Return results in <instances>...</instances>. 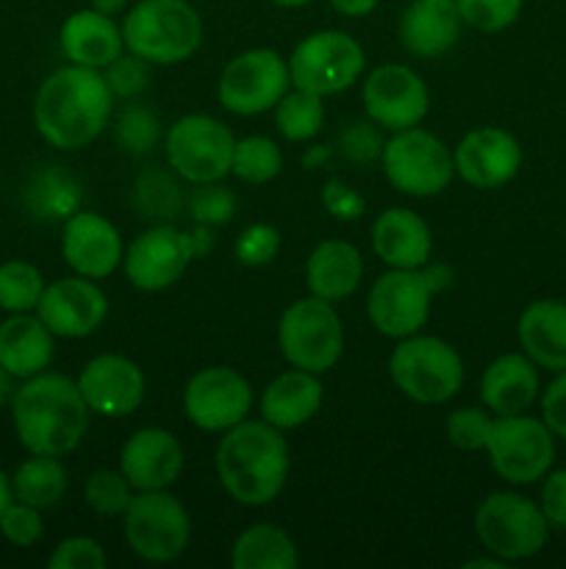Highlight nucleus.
<instances>
[{"label":"nucleus","instance_id":"cd10ccee","mask_svg":"<svg viewBox=\"0 0 566 569\" xmlns=\"http://www.w3.org/2000/svg\"><path fill=\"white\" fill-rule=\"evenodd\" d=\"M53 361V333L37 315H9L0 322V367L17 381L39 376Z\"/></svg>","mask_w":566,"mask_h":569},{"label":"nucleus","instance_id":"f257e3e1","mask_svg":"<svg viewBox=\"0 0 566 569\" xmlns=\"http://www.w3.org/2000/svg\"><path fill=\"white\" fill-rule=\"evenodd\" d=\"M111 94L103 72L70 64L50 72L33 100L39 137L59 150H81L103 133L111 117Z\"/></svg>","mask_w":566,"mask_h":569},{"label":"nucleus","instance_id":"7c9ffc66","mask_svg":"<svg viewBox=\"0 0 566 569\" xmlns=\"http://www.w3.org/2000/svg\"><path fill=\"white\" fill-rule=\"evenodd\" d=\"M300 565L297 545L283 528L259 522L236 537L231 548L233 569H294Z\"/></svg>","mask_w":566,"mask_h":569},{"label":"nucleus","instance_id":"9d476101","mask_svg":"<svg viewBox=\"0 0 566 569\" xmlns=\"http://www.w3.org/2000/svg\"><path fill=\"white\" fill-rule=\"evenodd\" d=\"M381 161L386 181L408 198H433L455 178L447 144L420 126L394 131V137L383 144Z\"/></svg>","mask_w":566,"mask_h":569},{"label":"nucleus","instance_id":"0eeeda50","mask_svg":"<svg viewBox=\"0 0 566 569\" xmlns=\"http://www.w3.org/2000/svg\"><path fill=\"white\" fill-rule=\"evenodd\" d=\"M388 376L408 400L438 406L453 400L464 383L458 350L438 337H405L388 356Z\"/></svg>","mask_w":566,"mask_h":569},{"label":"nucleus","instance_id":"8fccbe9b","mask_svg":"<svg viewBox=\"0 0 566 569\" xmlns=\"http://www.w3.org/2000/svg\"><path fill=\"white\" fill-rule=\"evenodd\" d=\"M542 481V515L547 517L549 528L566 531V470L547 472Z\"/></svg>","mask_w":566,"mask_h":569},{"label":"nucleus","instance_id":"39448f33","mask_svg":"<svg viewBox=\"0 0 566 569\" xmlns=\"http://www.w3.org/2000/svg\"><path fill=\"white\" fill-rule=\"evenodd\" d=\"M453 283V267H411V270L383 272L370 289L366 315L372 326L388 339H405L422 331L431 317V298Z\"/></svg>","mask_w":566,"mask_h":569},{"label":"nucleus","instance_id":"393cba45","mask_svg":"<svg viewBox=\"0 0 566 569\" xmlns=\"http://www.w3.org/2000/svg\"><path fill=\"white\" fill-rule=\"evenodd\" d=\"M372 248L394 270L425 267L433 253L431 228L416 211L386 209L372 222Z\"/></svg>","mask_w":566,"mask_h":569},{"label":"nucleus","instance_id":"2f4dec72","mask_svg":"<svg viewBox=\"0 0 566 569\" xmlns=\"http://www.w3.org/2000/svg\"><path fill=\"white\" fill-rule=\"evenodd\" d=\"M28 209L42 220H70L83 209V187L64 167H44L28 183Z\"/></svg>","mask_w":566,"mask_h":569},{"label":"nucleus","instance_id":"de8ad7c7","mask_svg":"<svg viewBox=\"0 0 566 569\" xmlns=\"http://www.w3.org/2000/svg\"><path fill=\"white\" fill-rule=\"evenodd\" d=\"M109 565L105 550L89 537H70L59 542L50 553V569H103Z\"/></svg>","mask_w":566,"mask_h":569},{"label":"nucleus","instance_id":"473e14b6","mask_svg":"<svg viewBox=\"0 0 566 569\" xmlns=\"http://www.w3.org/2000/svg\"><path fill=\"white\" fill-rule=\"evenodd\" d=\"M11 487H14V500H22L39 511L53 509L67 492V470L59 456L31 453V459L22 461L11 476Z\"/></svg>","mask_w":566,"mask_h":569},{"label":"nucleus","instance_id":"dca6fc26","mask_svg":"<svg viewBox=\"0 0 566 569\" xmlns=\"http://www.w3.org/2000/svg\"><path fill=\"white\" fill-rule=\"evenodd\" d=\"M253 389L242 372L231 367H205L194 372L183 389V415L200 431H228L247 420Z\"/></svg>","mask_w":566,"mask_h":569},{"label":"nucleus","instance_id":"9b49d317","mask_svg":"<svg viewBox=\"0 0 566 569\" xmlns=\"http://www.w3.org/2000/svg\"><path fill=\"white\" fill-rule=\"evenodd\" d=\"M125 542L139 559L166 565L175 561L192 539V522L186 509L166 489L133 495L131 506L122 515Z\"/></svg>","mask_w":566,"mask_h":569},{"label":"nucleus","instance_id":"5fc2aeb1","mask_svg":"<svg viewBox=\"0 0 566 569\" xmlns=\"http://www.w3.org/2000/svg\"><path fill=\"white\" fill-rule=\"evenodd\" d=\"M92 9L100 11V14L117 17L128 9V0H92Z\"/></svg>","mask_w":566,"mask_h":569},{"label":"nucleus","instance_id":"aec40b11","mask_svg":"<svg viewBox=\"0 0 566 569\" xmlns=\"http://www.w3.org/2000/svg\"><path fill=\"white\" fill-rule=\"evenodd\" d=\"M455 176L475 189L505 187L522 167V148L505 128H475L453 150Z\"/></svg>","mask_w":566,"mask_h":569},{"label":"nucleus","instance_id":"c03bdc74","mask_svg":"<svg viewBox=\"0 0 566 569\" xmlns=\"http://www.w3.org/2000/svg\"><path fill=\"white\" fill-rule=\"evenodd\" d=\"M0 533H3L6 542H11L14 548H31V545H37L44 533L42 511L22 503V500H14V503L3 511V517H0Z\"/></svg>","mask_w":566,"mask_h":569},{"label":"nucleus","instance_id":"20e7f679","mask_svg":"<svg viewBox=\"0 0 566 569\" xmlns=\"http://www.w3.org/2000/svg\"><path fill=\"white\" fill-rule=\"evenodd\" d=\"M120 28L128 53L148 64H181L203 42V22L189 0H137Z\"/></svg>","mask_w":566,"mask_h":569},{"label":"nucleus","instance_id":"bb28decb","mask_svg":"<svg viewBox=\"0 0 566 569\" xmlns=\"http://www.w3.org/2000/svg\"><path fill=\"white\" fill-rule=\"evenodd\" d=\"M538 398L536 365L525 353H503L481 378V400L492 415H522Z\"/></svg>","mask_w":566,"mask_h":569},{"label":"nucleus","instance_id":"2eb2a0df","mask_svg":"<svg viewBox=\"0 0 566 569\" xmlns=\"http://www.w3.org/2000/svg\"><path fill=\"white\" fill-rule=\"evenodd\" d=\"M289 87V61L272 48H253L228 61L216 83V94L228 111L253 117L275 109Z\"/></svg>","mask_w":566,"mask_h":569},{"label":"nucleus","instance_id":"4468645a","mask_svg":"<svg viewBox=\"0 0 566 569\" xmlns=\"http://www.w3.org/2000/svg\"><path fill=\"white\" fill-rule=\"evenodd\" d=\"M166 161L189 183L222 181L233 164L231 128L209 114H186L166 131Z\"/></svg>","mask_w":566,"mask_h":569},{"label":"nucleus","instance_id":"864d4df0","mask_svg":"<svg viewBox=\"0 0 566 569\" xmlns=\"http://www.w3.org/2000/svg\"><path fill=\"white\" fill-rule=\"evenodd\" d=\"M14 381H17V378L11 376L9 370H3V367H0V409H3L6 403H11V400H14V392H17Z\"/></svg>","mask_w":566,"mask_h":569},{"label":"nucleus","instance_id":"13d9d810","mask_svg":"<svg viewBox=\"0 0 566 569\" xmlns=\"http://www.w3.org/2000/svg\"><path fill=\"white\" fill-rule=\"evenodd\" d=\"M272 6H281V9H300V6H309L314 0H270Z\"/></svg>","mask_w":566,"mask_h":569},{"label":"nucleus","instance_id":"3c124183","mask_svg":"<svg viewBox=\"0 0 566 569\" xmlns=\"http://www.w3.org/2000/svg\"><path fill=\"white\" fill-rule=\"evenodd\" d=\"M542 420L555 437L566 439V370L553 378L542 395Z\"/></svg>","mask_w":566,"mask_h":569},{"label":"nucleus","instance_id":"79ce46f5","mask_svg":"<svg viewBox=\"0 0 566 569\" xmlns=\"http://www.w3.org/2000/svg\"><path fill=\"white\" fill-rule=\"evenodd\" d=\"M492 426L494 417L488 411L466 406V409H455L447 417V439L453 448L464 450V453H475V450H486Z\"/></svg>","mask_w":566,"mask_h":569},{"label":"nucleus","instance_id":"4d7b16f0","mask_svg":"<svg viewBox=\"0 0 566 569\" xmlns=\"http://www.w3.org/2000/svg\"><path fill=\"white\" fill-rule=\"evenodd\" d=\"M464 567H466V569H481V567H483V569H503L505 561L494 556V559H472V561H466Z\"/></svg>","mask_w":566,"mask_h":569},{"label":"nucleus","instance_id":"c756f323","mask_svg":"<svg viewBox=\"0 0 566 569\" xmlns=\"http://www.w3.org/2000/svg\"><path fill=\"white\" fill-rule=\"evenodd\" d=\"M361 276H364V261L358 248L344 239H325L311 250L305 261V281L311 295L331 303L350 298L358 289Z\"/></svg>","mask_w":566,"mask_h":569},{"label":"nucleus","instance_id":"f3484780","mask_svg":"<svg viewBox=\"0 0 566 569\" xmlns=\"http://www.w3.org/2000/svg\"><path fill=\"white\" fill-rule=\"evenodd\" d=\"M366 117L388 131H405L425 120L431 109V92L425 81L405 64H381L366 76L364 89Z\"/></svg>","mask_w":566,"mask_h":569},{"label":"nucleus","instance_id":"f8f14e48","mask_svg":"<svg viewBox=\"0 0 566 569\" xmlns=\"http://www.w3.org/2000/svg\"><path fill=\"white\" fill-rule=\"evenodd\" d=\"M366 67L364 48L344 31L309 33L289 56V78L294 89L331 98L358 81Z\"/></svg>","mask_w":566,"mask_h":569},{"label":"nucleus","instance_id":"6e6d98bb","mask_svg":"<svg viewBox=\"0 0 566 569\" xmlns=\"http://www.w3.org/2000/svg\"><path fill=\"white\" fill-rule=\"evenodd\" d=\"M11 503H14V487H11V478L0 470V517Z\"/></svg>","mask_w":566,"mask_h":569},{"label":"nucleus","instance_id":"1a4fd4ad","mask_svg":"<svg viewBox=\"0 0 566 569\" xmlns=\"http://www.w3.org/2000/svg\"><path fill=\"white\" fill-rule=\"evenodd\" d=\"M475 533L492 556L525 561L542 553L549 537V522L542 506L516 492H492L475 511Z\"/></svg>","mask_w":566,"mask_h":569},{"label":"nucleus","instance_id":"a211bd4d","mask_svg":"<svg viewBox=\"0 0 566 569\" xmlns=\"http://www.w3.org/2000/svg\"><path fill=\"white\" fill-rule=\"evenodd\" d=\"M37 317L53 337L83 339L105 322L109 298L92 278H61L44 287L37 303Z\"/></svg>","mask_w":566,"mask_h":569},{"label":"nucleus","instance_id":"423d86ee","mask_svg":"<svg viewBox=\"0 0 566 569\" xmlns=\"http://www.w3.org/2000/svg\"><path fill=\"white\" fill-rule=\"evenodd\" d=\"M214 248V233L209 226L194 222L192 231H178L172 226H155L139 233L128 248L122 267L128 281L142 292H164L181 281L192 261L205 259Z\"/></svg>","mask_w":566,"mask_h":569},{"label":"nucleus","instance_id":"412c9836","mask_svg":"<svg viewBox=\"0 0 566 569\" xmlns=\"http://www.w3.org/2000/svg\"><path fill=\"white\" fill-rule=\"evenodd\" d=\"M61 256L75 276L100 281L122 264L125 248L120 231L105 217L81 209L64 222Z\"/></svg>","mask_w":566,"mask_h":569},{"label":"nucleus","instance_id":"603ef678","mask_svg":"<svg viewBox=\"0 0 566 569\" xmlns=\"http://www.w3.org/2000/svg\"><path fill=\"white\" fill-rule=\"evenodd\" d=\"M381 0H331L333 11H338L342 17H350V20H358V17L372 14L377 9Z\"/></svg>","mask_w":566,"mask_h":569},{"label":"nucleus","instance_id":"f03ea898","mask_svg":"<svg viewBox=\"0 0 566 569\" xmlns=\"http://www.w3.org/2000/svg\"><path fill=\"white\" fill-rule=\"evenodd\" d=\"M89 406L75 381L59 372L28 378L11 400L17 439L33 456H67L89 431Z\"/></svg>","mask_w":566,"mask_h":569},{"label":"nucleus","instance_id":"6ab92c4d","mask_svg":"<svg viewBox=\"0 0 566 569\" xmlns=\"http://www.w3.org/2000/svg\"><path fill=\"white\" fill-rule=\"evenodd\" d=\"M75 383L89 411L109 420L131 415L144 400V372L137 361L120 353L94 356Z\"/></svg>","mask_w":566,"mask_h":569},{"label":"nucleus","instance_id":"4be33fe9","mask_svg":"<svg viewBox=\"0 0 566 569\" xmlns=\"http://www.w3.org/2000/svg\"><path fill=\"white\" fill-rule=\"evenodd\" d=\"M183 470V448L166 428H139L120 450V472L133 492L166 489Z\"/></svg>","mask_w":566,"mask_h":569},{"label":"nucleus","instance_id":"4c0bfd02","mask_svg":"<svg viewBox=\"0 0 566 569\" xmlns=\"http://www.w3.org/2000/svg\"><path fill=\"white\" fill-rule=\"evenodd\" d=\"M114 137H117V144H120L125 153L131 156L150 153L161 137L159 114H155L153 109H148V106H137V103L128 106V109H122L120 120H117Z\"/></svg>","mask_w":566,"mask_h":569},{"label":"nucleus","instance_id":"a18cd8bd","mask_svg":"<svg viewBox=\"0 0 566 569\" xmlns=\"http://www.w3.org/2000/svg\"><path fill=\"white\" fill-rule=\"evenodd\" d=\"M103 78L114 98H137V94H142L148 89L150 64L144 59H139V56L122 53L105 67Z\"/></svg>","mask_w":566,"mask_h":569},{"label":"nucleus","instance_id":"c9c22d12","mask_svg":"<svg viewBox=\"0 0 566 569\" xmlns=\"http://www.w3.org/2000/svg\"><path fill=\"white\" fill-rule=\"evenodd\" d=\"M44 278L31 261H3L0 264V309L6 315H28L37 311L39 298L44 292Z\"/></svg>","mask_w":566,"mask_h":569},{"label":"nucleus","instance_id":"b1692460","mask_svg":"<svg viewBox=\"0 0 566 569\" xmlns=\"http://www.w3.org/2000/svg\"><path fill=\"white\" fill-rule=\"evenodd\" d=\"M59 42L70 64L92 67V70H105L125 50L122 28L117 26L114 17L94 9L72 11L61 22Z\"/></svg>","mask_w":566,"mask_h":569},{"label":"nucleus","instance_id":"a19ab883","mask_svg":"<svg viewBox=\"0 0 566 569\" xmlns=\"http://www.w3.org/2000/svg\"><path fill=\"white\" fill-rule=\"evenodd\" d=\"M525 0H458L464 26L483 33H499L514 26L522 14Z\"/></svg>","mask_w":566,"mask_h":569},{"label":"nucleus","instance_id":"6e6552de","mask_svg":"<svg viewBox=\"0 0 566 569\" xmlns=\"http://www.w3.org/2000/svg\"><path fill=\"white\" fill-rule=\"evenodd\" d=\"M277 345L283 359L305 372L333 370L344 353V326L331 300H294L277 322Z\"/></svg>","mask_w":566,"mask_h":569},{"label":"nucleus","instance_id":"72a5a7b5","mask_svg":"<svg viewBox=\"0 0 566 569\" xmlns=\"http://www.w3.org/2000/svg\"><path fill=\"white\" fill-rule=\"evenodd\" d=\"M325 98L320 94L292 89L283 94L275 106V126L277 133L289 142H309L325 126Z\"/></svg>","mask_w":566,"mask_h":569},{"label":"nucleus","instance_id":"a878e982","mask_svg":"<svg viewBox=\"0 0 566 569\" xmlns=\"http://www.w3.org/2000/svg\"><path fill=\"white\" fill-rule=\"evenodd\" d=\"M325 400V387H322L316 372L289 370L277 376L261 395V417L277 431H294L314 420L316 411Z\"/></svg>","mask_w":566,"mask_h":569},{"label":"nucleus","instance_id":"ddd939ff","mask_svg":"<svg viewBox=\"0 0 566 569\" xmlns=\"http://www.w3.org/2000/svg\"><path fill=\"white\" fill-rule=\"evenodd\" d=\"M488 461L503 481L514 487L542 481L555 461V433L544 420L522 415L497 417L486 442Z\"/></svg>","mask_w":566,"mask_h":569},{"label":"nucleus","instance_id":"5701e85b","mask_svg":"<svg viewBox=\"0 0 566 569\" xmlns=\"http://www.w3.org/2000/svg\"><path fill=\"white\" fill-rule=\"evenodd\" d=\"M458 0H411L400 17V42L411 56L438 59L461 39Z\"/></svg>","mask_w":566,"mask_h":569},{"label":"nucleus","instance_id":"7ed1b4c3","mask_svg":"<svg viewBox=\"0 0 566 569\" xmlns=\"http://www.w3.org/2000/svg\"><path fill=\"white\" fill-rule=\"evenodd\" d=\"M216 476L236 503L266 506L283 492L289 478V445L270 422L242 420L216 445Z\"/></svg>","mask_w":566,"mask_h":569},{"label":"nucleus","instance_id":"e433bc0d","mask_svg":"<svg viewBox=\"0 0 566 569\" xmlns=\"http://www.w3.org/2000/svg\"><path fill=\"white\" fill-rule=\"evenodd\" d=\"M283 153L270 137H244L233 148L231 172L244 183H270L281 176Z\"/></svg>","mask_w":566,"mask_h":569},{"label":"nucleus","instance_id":"49530a36","mask_svg":"<svg viewBox=\"0 0 566 569\" xmlns=\"http://www.w3.org/2000/svg\"><path fill=\"white\" fill-rule=\"evenodd\" d=\"M383 137L372 122H353L338 133V153L353 164H372L383 153Z\"/></svg>","mask_w":566,"mask_h":569},{"label":"nucleus","instance_id":"09e8293b","mask_svg":"<svg viewBox=\"0 0 566 569\" xmlns=\"http://www.w3.org/2000/svg\"><path fill=\"white\" fill-rule=\"evenodd\" d=\"M322 206L327 209V214L342 222H355L366 214V200L338 178H331L322 187Z\"/></svg>","mask_w":566,"mask_h":569},{"label":"nucleus","instance_id":"c85d7f7f","mask_svg":"<svg viewBox=\"0 0 566 569\" xmlns=\"http://www.w3.org/2000/svg\"><path fill=\"white\" fill-rule=\"evenodd\" d=\"M527 359L544 370H566V300H536L527 306L516 326Z\"/></svg>","mask_w":566,"mask_h":569},{"label":"nucleus","instance_id":"58836bf2","mask_svg":"<svg viewBox=\"0 0 566 569\" xmlns=\"http://www.w3.org/2000/svg\"><path fill=\"white\" fill-rule=\"evenodd\" d=\"M83 495H87V503L94 515L120 517L131 506L133 487L120 470H98L89 476Z\"/></svg>","mask_w":566,"mask_h":569},{"label":"nucleus","instance_id":"f704fd0d","mask_svg":"<svg viewBox=\"0 0 566 569\" xmlns=\"http://www.w3.org/2000/svg\"><path fill=\"white\" fill-rule=\"evenodd\" d=\"M133 203L144 220L166 222L181 214L186 200L175 178L161 167H153V170H144L133 183Z\"/></svg>","mask_w":566,"mask_h":569},{"label":"nucleus","instance_id":"ea45409f","mask_svg":"<svg viewBox=\"0 0 566 569\" xmlns=\"http://www.w3.org/2000/svg\"><path fill=\"white\" fill-rule=\"evenodd\" d=\"M239 198L233 194V189L222 187L220 181L211 183H198L192 194L186 200V211L198 226H225V222L233 220L236 214Z\"/></svg>","mask_w":566,"mask_h":569},{"label":"nucleus","instance_id":"37998d69","mask_svg":"<svg viewBox=\"0 0 566 569\" xmlns=\"http://www.w3.org/2000/svg\"><path fill=\"white\" fill-rule=\"evenodd\" d=\"M281 253V231L270 222H253L236 239V259L244 267H266Z\"/></svg>","mask_w":566,"mask_h":569}]
</instances>
